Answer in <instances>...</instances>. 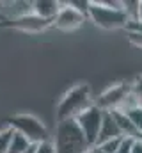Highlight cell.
Returning <instances> with one entry per match:
<instances>
[{
  "instance_id": "obj_17",
  "label": "cell",
  "mask_w": 142,
  "mask_h": 153,
  "mask_svg": "<svg viewBox=\"0 0 142 153\" xmlns=\"http://www.w3.org/2000/svg\"><path fill=\"white\" fill-rule=\"evenodd\" d=\"M34 153H55L53 143H52V141H44V143H39V144H36Z\"/></svg>"
},
{
  "instance_id": "obj_12",
  "label": "cell",
  "mask_w": 142,
  "mask_h": 153,
  "mask_svg": "<svg viewBox=\"0 0 142 153\" xmlns=\"http://www.w3.org/2000/svg\"><path fill=\"white\" fill-rule=\"evenodd\" d=\"M126 117L132 121V125L135 126V130L142 135V107L141 105H135V107H130V109H124L123 111Z\"/></svg>"
},
{
  "instance_id": "obj_9",
  "label": "cell",
  "mask_w": 142,
  "mask_h": 153,
  "mask_svg": "<svg viewBox=\"0 0 142 153\" xmlns=\"http://www.w3.org/2000/svg\"><path fill=\"white\" fill-rule=\"evenodd\" d=\"M59 9H61V2H57V0H36V2H32V14L39 16L41 20L52 22V23H53Z\"/></svg>"
},
{
  "instance_id": "obj_15",
  "label": "cell",
  "mask_w": 142,
  "mask_h": 153,
  "mask_svg": "<svg viewBox=\"0 0 142 153\" xmlns=\"http://www.w3.org/2000/svg\"><path fill=\"white\" fill-rule=\"evenodd\" d=\"M132 94L137 100V103L142 107V75H139L135 78V82L132 84Z\"/></svg>"
},
{
  "instance_id": "obj_8",
  "label": "cell",
  "mask_w": 142,
  "mask_h": 153,
  "mask_svg": "<svg viewBox=\"0 0 142 153\" xmlns=\"http://www.w3.org/2000/svg\"><path fill=\"white\" fill-rule=\"evenodd\" d=\"M0 27H11V29H16V30H21V32H27V34H37V32H43L46 29L52 27V22H46V20H41L39 16H36L32 13L29 14H23V16H18V18H11L4 23H0Z\"/></svg>"
},
{
  "instance_id": "obj_11",
  "label": "cell",
  "mask_w": 142,
  "mask_h": 153,
  "mask_svg": "<svg viewBox=\"0 0 142 153\" xmlns=\"http://www.w3.org/2000/svg\"><path fill=\"white\" fill-rule=\"evenodd\" d=\"M32 144L23 137V135H20V134H13V137H11V143H9V150L7 153H23L25 150H29Z\"/></svg>"
},
{
  "instance_id": "obj_10",
  "label": "cell",
  "mask_w": 142,
  "mask_h": 153,
  "mask_svg": "<svg viewBox=\"0 0 142 153\" xmlns=\"http://www.w3.org/2000/svg\"><path fill=\"white\" fill-rule=\"evenodd\" d=\"M114 137H123L114 117L110 112H103V119H101V126H100V134H98V139H96V146L105 143L108 139H114Z\"/></svg>"
},
{
  "instance_id": "obj_16",
  "label": "cell",
  "mask_w": 142,
  "mask_h": 153,
  "mask_svg": "<svg viewBox=\"0 0 142 153\" xmlns=\"http://www.w3.org/2000/svg\"><path fill=\"white\" fill-rule=\"evenodd\" d=\"M126 38L130 41V45L142 48V32H132V30H126Z\"/></svg>"
},
{
  "instance_id": "obj_22",
  "label": "cell",
  "mask_w": 142,
  "mask_h": 153,
  "mask_svg": "<svg viewBox=\"0 0 142 153\" xmlns=\"http://www.w3.org/2000/svg\"><path fill=\"white\" fill-rule=\"evenodd\" d=\"M4 22H7V18H5V16H4V14L0 13V23H4Z\"/></svg>"
},
{
  "instance_id": "obj_2",
  "label": "cell",
  "mask_w": 142,
  "mask_h": 153,
  "mask_svg": "<svg viewBox=\"0 0 142 153\" xmlns=\"http://www.w3.org/2000/svg\"><path fill=\"white\" fill-rule=\"evenodd\" d=\"M92 105V96H91V87L89 84H76L71 89L66 91L62 100L57 105V119H75L82 111Z\"/></svg>"
},
{
  "instance_id": "obj_7",
  "label": "cell",
  "mask_w": 142,
  "mask_h": 153,
  "mask_svg": "<svg viewBox=\"0 0 142 153\" xmlns=\"http://www.w3.org/2000/svg\"><path fill=\"white\" fill-rule=\"evenodd\" d=\"M87 20V16L75 9L70 2H61V9L52 23V27L59 29V30H64V32H70V30H76L78 27H82V23Z\"/></svg>"
},
{
  "instance_id": "obj_21",
  "label": "cell",
  "mask_w": 142,
  "mask_h": 153,
  "mask_svg": "<svg viewBox=\"0 0 142 153\" xmlns=\"http://www.w3.org/2000/svg\"><path fill=\"white\" fill-rule=\"evenodd\" d=\"M34 150H36V144H32V146H30L29 150H25L23 153H34Z\"/></svg>"
},
{
  "instance_id": "obj_20",
  "label": "cell",
  "mask_w": 142,
  "mask_h": 153,
  "mask_svg": "<svg viewBox=\"0 0 142 153\" xmlns=\"http://www.w3.org/2000/svg\"><path fill=\"white\" fill-rule=\"evenodd\" d=\"M137 20L142 22V0H139V13H137Z\"/></svg>"
},
{
  "instance_id": "obj_1",
  "label": "cell",
  "mask_w": 142,
  "mask_h": 153,
  "mask_svg": "<svg viewBox=\"0 0 142 153\" xmlns=\"http://www.w3.org/2000/svg\"><path fill=\"white\" fill-rule=\"evenodd\" d=\"M85 14L98 29H103V30L126 29V23H128V16L123 11V2L89 0Z\"/></svg>"
},
{
  "instance_id": "obj_19",
  "label": "cell",
  "mask_w": 142,
  "mask_h": 153,
  "mask_svg": "<svg viewBox=\"0 0 142 153\" xmlns=\"http://www.w3.org/2000/svg\"><path fill=\"white\" fill-rule=\"evenodd\" d=\"M132 153H142V139H137V141L133 143Z\"/></svg>"
},
{
  "instance_id": "obj_18",
  "label": "cell",
  "mask_w": 142,
  "mask_h": 153,
  "mask_svg": "<svg viewBox=\"0 0 142 153\" xmlns=\"http://www.w3.org/2000/svg\"><path fill=\"white\" fill-rule=\"evenodd\" d=\"M133 143H135V139H130V137H123V143H121V146L117 148V152H115V153H132Z\"/></svg>"
},
{
  "instance_id": "obj_23",
  "label": "cell",
  "mask_w": 142,
  "mask_h": 153,
  "mask_svg": "<svg viewBox=\"0 0 142 153\" xmlns=\"http://www.w3.org/2000/svg\"><path fill=\"white\" fill-rule=\"evenodd\" d=\"M87 153H94V150H92V148H91V150H89V152H87Z\"/></svg>"
},
{
  "instance_id": "obj_4",
  "label": "cell",
  "mask_w": 142,
  "mask_h": 153,
  "mask_svg": "<svg viewBox=\"0 0 142 153\" xmlns=\"http://www.w3.org/2000/svg\"><path fill=\"white\" fill-rule=\"evenodd\" d=\"M7 123H9L7 126H11L16 134L23 135L30 144H39V143L50 141L46 125L34 114H14L7 119Z\"/></svg>"
},
{
  "instance_id": "obj_5",
  "label": "cell",
  "mask_w": 142,
  "mask_h": 153,
  "mask_svg": "<svg viewBox=\"0 0 142 153\" xmlns=\"http://www.w3.org/2000/svg\"><path fill=\"white\" fill-rule=\"evenodd\" d=\"M132 94V84L126 82H117L110 87H106L105 91L96 98L94 105L98 109H101L103 112H112V111H121L126 103V100Z\"/></svg>"
},
{
  "instance_id": "obj_6",
  "label": "cell",
  "mask_w": 142,
  "mask_h": 153,
  "mask_svg": "<svg viewBox=\"0 0 142 153\" xmlns=\"http://www.w3.org/2000/svg\"><path fill=\"white\" fill-rule=\"evenodd\" d=\"M101 119H103V111L98 109L94 103L91 107H87L85 111H82L80 114L75 117V123L78 125L84 139L87 141V144L91 148L96 146V139H98V134H100Z\"/></svg>"
},
{
  "instance_id": "obj_14",
  "label": "cell",
  "mask_w": 142,
  "mask_h": 153,
  "mask_svg": "<svg viewBox=\"0 0 142 153\" xmlns=\"http://www.w3.org/2000/svg\"><path fill=\"white\" fill-rule=\"evenodd\" d=\"M13 134H14V130H13L11 126H5V128L0 130V153H7Z\"/></svg>"
},
{
  "instance_id": "obj_3",
  "label": "cell",
  "mask_w": 142,
  "mask_h": 153,
  "mask_svg": "<svg viewBox=\"0 0 142 153\" xmlns=\"http://www.w3.org/2000/svg\"><path fill=\"white\" fill-rule=\"evenodd\" d=\"M53 148H55V153H87L91 150L75 119L59 121Z\"/></svg>"
},
{
  "instance_id": "obj_13",
  "label": "cell",
  "mask_w": 142,
  "mask_h": 153,
  "mask_svg": "<svg viewBox=\"0 0 142 153\" xmlns=\"http://www.w3.org/2000/svg\"><path fill=\"white\" fill-rule=\"evenodd\" d=\"M121 143H123V137H114V139H108V141H105V143L98 144L96 148H98L101 153H115L117 148L121 146Z\"/></svg>"
}]
</instances>
